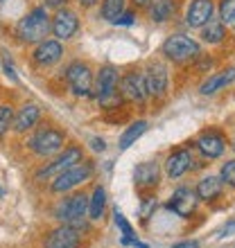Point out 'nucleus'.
<instances>
[{
  "instance_id": "obj_14",
  "label": "nucleus",
  "mask_w": 235,
  "mask_h": 248,
  "mask_svg": "<svg viewBox=\"0 0 235 248\" xmlns=\"http://www.w3.org/2000/svg\"><path fill=\"white\" fill-rule=\"evenodd\" d=\"M77 16L72 12H59L52 20V32L57 39H70L72 34L77 32Z\"/></svg>"
},
{
  "instance_id": "obj_26",
  "label": "nucleus",
  "mask_w": 235,
  "mask_h": 248,
  "mask_svg": "<svg viewBox=\"0 0 235 248\" xmlns=\"http://www.w3.org/2000/svg\"><path fill=\"white\" fill-rule=\"evenodd\" d=\"M224 36V23L222 20H213L210 18L206 25H203V41H208V43H217V41H222Z\"/></svg>"
},
{
  "instance_id": "obj_17",
  "label": "nucleus",
  "mask_w": 235,
  "mask_h": 248,
  "mask_svg": "<svg viewBox=\"0 0 235 248\" xmlns=\"http://www.w3.org/2000/svg\"><path fill=\"white\" fill-rule=\"evenodd\" d=\"M39 115H41V108L36 104H25L23 108L18 111V115L14 118V129L23 133V131L32 129L34 124L39 122Z\"/></svg>"
},
{
  "instance_id": "obj_12",
  "label": "nucleus",
  "mask_w": 235,
  "mask_h": 248,
  "mask_svg": "<svg viewBox=\"0 0 235 248\" xmlns=\"http://www.w3.org/2000/svg\"><path fill=\"white\" fill-rule=\"evenodd\" d=\"M122 95L127 99H131V102H143L145 95H147L143 75H138V72H129V75H124V79H122Z\"/></svg>"
},
{
  "instance_id": "obj_4",
  "label": "nucleus",
  "mask_w": 235,
  "mask_h": 248,
  "mask_svg": "<svg viewBox=\"0 0 235 248\" xmlns=\"http://www.w3.org/2000/svg\"><path fill=\"white\" fill-rule=\"evenodd\" d=\"M93 174V165L91 163H84V160H79L77 165H72L70 170H66L64 174H59L54 178L52 183V192H68V189L77 187L79 183H84L88 181Z\"/></svg>"
},
{
  "instance_id": "obj_34",
  "label": "nucleus",
  "mask_w": 235,
  "mask_h": 248,
  "mask_svg": "<svg viewBox=\"0 0 235 248\" xmlns=\"http://www.w3.org/2000/svg\"><path fill=\"white\" fill-rule=\"evenodd\" d=\"M172 248H199V242H181V244H174Z\"/></svg>"
},
{
  "instance_id": "obj_8",
  "label": "nucleus",
  "mask_w": 235,
  "mask_h": 248,
  "mask_svg": "<svg viewBox=\"0 0 235 248\" xmlns=\"http://www.w3.org/2000/svg\"><path fill=\"white\" fill-rule=\"evenodd\" d=\"M145 88H147V95H154V97H161L165 93V88H168V70H165L163 63L150 65L147 77H145Z\"/></svg>"
},
{
  "instance_id": "obj_23",
  "label": "nucleus",
  "mask_w": 235,
  "mask_h": 248,
  "mask_svg": "<svg viewBox=\"0 0 235 248\" xmlns=\"http://www.w3.org/2000/svg\"><path fill=\"white\" fill-rule=\"evenodd\" d=\"M145 131H147V122H143V120L134 122V124L129 126V129L124 131L122 136H120V149H122V151H124V149H129L131 144L136 142V140H138L140 136H143Z\"/></svg>"
},
{
  "instance_id": "obj_3",
  "label": "nucleus",
  "mask_w": 235,
  "mask_h": 248,
  "mask_svg": "<svg viewBox=\"0 0 235 248\" xmlns=\"http://www.w3.org/2000/svg\"><path fill=\"white\" fill-rule=\"evenodd\" d=\"M163 54L168 59L176 61V63H183V61L195 59L197 54H199V46L192 39H188V36L176 34V36H170L163 43Z\"/></svg>"
},
{
  "instance_id": "obj_38",
  "label": "nucleus",
  "mask_w": 235,
  "mask_h": 248,
  "mask_svg": "<svg viewBox=\"0 0 235 248\" xmlns=\"http://www.w3.org/2000/svg\"><path fill=\"white\" fill-rule=\"evenodd\" d=\"M134 2H136V5H150L151 0H134Z\"/></svg>"
},
{
  "instance_id": "obj_5",
  "label": "nucleus",
  "mask_w": 235,
  "mask_h": 248,
  "mask_svg": "<svg viewBox=\"0 0 235 248\" xmlns=\"http://www.w3.org/2000/svg\"><path fill=\"white\" fill-rule=\"evenodd\" d=\"M64 147V133L54 129H41L36 136L30 140V149L39 156H52Z\"/></svg>"
},
{
  "instance_id": "obj_19",
  "label": "nucleus",
  "mask_w": 235,
  "mask_h": 248,
  "mask_svg": "<svg viewBox=\"0 0 235 248\" xmlns=\"http://www.w3.org/2000/svg\"><path fill=\"white\" fill-rule=\"evenodd\" d=\"M197 144H199V149H201L208 158L222 156V151H224V138L217 136V133H206V136L199 138Z\"/></svg>"
},
{
  "instance_id": "obj_1",
  "label": "nucleus",
  "mask_w": 235,
  "mask_h": 248,
  "mask_svg": "<svg viewBox=\"0 0 235 248\" xmlns=\"http://www.w3.org/2000/svg\"><path fill=\"white\" fill-rule=\"evenodd\" d=\"M48 32H50V18H48V14H46V7L32 9L16 25V36L23 43H41L48 36Z\"/></svg>"
},
{
  "instance_id": "obj_24",
  "label": "nucleus",
  "mask_w": 235,
  "mask_h": 248,
  "mask_svg": "<svg viewBox=\"0 0 235 248\" xmlns=\"http://www.w3.org/2000/svg\"><path fill=\"white\" fill-rule=\"evenodd\" d=\"M174 9H176L174 0H156L154 7H151V18L156 20V23H163V20L172 18Z\"/></svg>"
},
{
  "instance_id": "obj_11",
  "label": "nucleus",
  "mask_w": 235,
  "mask_h": 248,
  "mask_svg": "<svg viewBox=\"0 0 235 248\" xmlns=\"http://www.w3.org/2000/svg\"><path fill=\"white\" fill-rule=\"evenodd\" d=\"M197 205V199H195V192L188 187H181L176 189L174 194H172V201L168 203V208L172 210V212H176L179 217H188L192 210H195Z\"/></svg>"
},
{
  "instance_id": "obj_25",
  "label": "nucleus",
  "mask_w": 235,
  "mask_h": 248,
  "mask_svg": "<svg viewBox=\"0 0 235 248\" xmlns=\"http://www.w3.org/2000/svg\"><path fill=\"white\" fill-rule=\"evenodd\" d=\"M122 12H124V0H104L102 2V16L106 20H111V23H116L122 16Z\"/></svg>"
},
{
  "instance_id": "obj_9",
  "label": "nucleus",
  "mask_w": 235,
  "mask_h": 248,
  "mask_svg": "<svg viewBox=\"0 0 235 248\" xmlns=\"http://www.w3.org/2000/svg\"><path fill=\"white\" fill-rule=\"evenodd\" d=\"M79 246V230L64 223L48 237V248H77Z\"/></svg>"
},
{
  "instance_id": "obj_35",
  "label": "nucleus",
  "mask_w": 235,
  "mask_h": 248,
  "mask_svg": "<svg viewBox=\"0 0 235 248\" xmlns=\"http://www.w3.org/2000/svg\"><path fill=\"white\" fill-rule=\"evenodd\" d=\"M66 0H46V7H50V9H57V7H61Z\"/></svg>"
},
{
  "instance_id": "obj_36",
  "label": "nucleus",
  "mask_w": 235,
  "mask_h": 248,
  "mask_svg": "<svg viewBox=\"0 0 235 248\" xmlns=\"http://www.w3.org/2000/svg\"><path fill=\"white\" fill-rule=\"evenodd\" d=\"M5 70H7V75H9V77H12L14 81H18V77H16V72H14V68H12V65H9V61H7V63H5Z\"/></svg>"
},
{
  "instance_id": "obj_16",
  "label": "nucleus",
  "mask_w": 235,
  "mask_h": 248,
  "mask_svg": "<svg viewBox=\"0 0 235 248\" xmlns=\"http://www.w3.org/2000/svg\"><path fill=\"white\" fill-rule=\"evenodd\" d=\"M158 165L156 163H140L134 170V181H136L138 187H150V185H156L158 183Z\"/></svg>"
},
{
  "instance_id": "obj_29",
  "label": "nucleus",
  "mask_w": 235,
  "mask_h": 248,
  "mask_svg": "<svg viewBox=\"0 0 235 248\" xmlns=\"http://www.w3.org/2000/svg\"><path fill=\"white\" fill-rule=\"evenodd\" d=\"M12 122H14V111L9 106H0V138L7 133V129H9Z\"/></svg>"
},
{
  "instance_id": "obj_20",
  "label": "nucleus",
  "mask_w": 235,
  "mask_h": 248,
  "mask_svg": "<svg viewBox=\"0 0 235 248\" xmlns=\"http://www.w3.org/2000/svg\"><path fill=\"white\" fill-rule=\"evenodd\" d=\"M233 79H235V68H229V70L219 72V75H213L208 81H203V84H201V93H203V95H213V93L219 91L222 86L231 84Z\"/></svg>"
},
{
  "instance_id": "obj_6",
  "label": "nucleus",
  "mask_w": 235,
  "mask_h": 248,
  "mask_svg": "<svg viewBox=\"0 0 235 248\" xmlns=\"http://www.w3.org/2000/svg\"><path fill=\"white\" fill-rule=\"evenodd\" d=\"M66 79H68V84H70L72 93L79 95V97H84L91 93V86H93V75H91V68L82 61H75V63L68 65V70H66Z\"/></svg>"
},
{
  "instance_id": "obj_22",
  "label": "nucleus",
  "mask_w": 235,
  "mask_h": 248,
  "mask_svg": "<svg viewBox=\"0 0 235 248\" xmlns=\"http://www.w3.org/2000/svg\"><path fill=\"white\" fill-rule=\"evenodd\" d=\"M104 205H106V192L102 185L93 189V196L88 199V217L91 219H100L102 212H104Z\"/></svg>"
},
{
  "instance_id": "obj_30",
  "label": "nucleus",
  "mask_w": 235,
  "mask_h": 248,
  "mask_svg": "<svg viewBox=\"0 0 235 248\" xmlns=\"http://www.w3.org/2000/svg\"><path fill=\"white\" fill-rule=\"evenodd\" d=\"M222 181L235 187V160H229V163L222 167Z\"/></svg>"
},
{
  "instance_id": "obj_39",
  "label": "nucleus",
  "mask_w": 235,
  "mask_h": 248,
  "mask_svg": "<svg viewBox=\"0 0 235 248\" xmlns=\"http://www.w3.org/2000/svg\"><path fill=\"white\" fill-rule=\"evenodd\" d=\"M2 194H5V192H2V187H0V196H2Z\"/></svg>"
},
{
  "instance_id": "obj_37",
  "label": "nucleus",
  "mask_w": 235,
  "mask_h": 248,
  "mask_svg": "<svg viewBox=\"0 0 235 248\" xmlns=\"http://www.w3.org/2000/svg\"><path fill=\"white\" fill-rule=\"evenodd\" d=\"M95 2H100V0H79V5L82 7H93Z\"/></svg>"
},
{
  "instance_id": "obj_32",
  "label": "nucleus",
  "mask_w": 235,
  "mask_h": 248,
  "mask_svg": "<svg viewBox=\"0 0 235 248\" xmlns=\"http://www.w3.org/2000/svg\"><path fill=\"white\" fill-rule=\"evenodd\" d=\"M104 140H102V138H91V149L93 151H104Z\"/></svg>"
},
{
  "instance_id": "obj_28",
  "label": "nucleus",
  "mask_w": 235,
  "mask_h": 248,
  "mask_svg": "<svg viewBox=\"0 0 235 248\" xmlns=\"http://www.w3.org/2000/svg\"><path fill=\"white\" fill-rule=\"evenodd\" d=\"M219 14H222V23H226V25H235V0H222Z\"/></svg>"
},
{
  "instance_id": "obj_10",
  "label": "nucleus",
  "mask_w": 235,
  "mask_h": 248,
  "mask_svg": "<svg viewBox=\"0 0 235 248\" xmlns=\"http://www.w3.org/2000/svg\"><path fill=\"white\" fill-rule=\"evenodd\" d=\"M210 18H213V0H192L185 23L190 27H203Z\"/></svg>"
},
{
  "instance_id": "obj_7",
  "label": "nucleus",
  "mask_w": 235,
  "mask_h": 248,
  "mask_svg": "<svg viewBox=\"0 0 235 248\" xmlns=\"http://www.w3.org/2000/svg\"><path fill=\"white\" fill-rule=\"evenodd\" d=\"M79 160H82V149L70 147V149H66L54 163L48 165L46 170H41L39 174H36V181H43V178H57L59 174H64L66 170H70L72 165H77Z\"/></svg>"
},
{
  "instance_id": "obj_31",
  "label": "nucleus",
  "mask_w": 235,
  "mask_h": 248,
  "mask_svg": "<svg viewBox=\"0 0 235 248\" xmlns=\"http://www.w3.org/2000/svg\"><path fill=\"white\" fill-rule=\"evenodd\" d=\"M219 239H229V237H235V221H229L219 232H217Z\"/></svg>"
},
{
  "instance_id": "obj_18",
  "label": "nucleus",
  "mask_w": 235,
  "mask_h": 248,
  "mask_svg": "<svg viewBox=\"0 0 235 248\" xmlns=\"http://www.w3.org/2000/svg\"><path fill=\"white\" fill-rule=\"evenodd\" d=\"M192 163V156H190V151H176L168 158V174L172 178H179L181 174H185V170L190 167Z\"/></svg>"
},
{
  "instance_id": "obj_27",
  "label": "nucleus",
  "mask_w": 235,
  "mask_h": 248,
  "mask_svg": "<svg viewBox=\"0 0 235 248\" xmlns=\"http://www.w3.org/2000/svg\"><path fill=\"white\" fill-rule=\"evenodd\" d=\"M116 223H118V228L122 230V244H124V246H129L136 237H134V230H131L129 221H127V219H124V215H122V212H118V210H116Z\"/></svg>"
},
{
  "instance_id": "obj_2",
  "label": "nucleus",
  "mask_w": 235,
  "mask_h": 248,
  "mask_svg": "<svg viewBox=\"0 0 235 248\" xmlns=\"http://www.w3.org/2000/svg\"><path fill=\"white\" fill-rule=\"evenodd\" d=\"M86 212H88V199H86L84 194H75V196H70V199H66L57 208L54 215H57L59 221H64L79 230L86 221Z\"/></svg>"
},
{
  "instance_id": "obj_40",
  "label": "nucleus",
  "mask_w": 235,
  "mask_h": 248,
  "mask_svg": "<svg viewBox=\"0 0 235 248\" xmlns=\"http://www.w3.org/2000/svg\"><path fill=\"white\" fill-rule=\"evenodd\" d=\"M0 2H5V0H0Z\"/></svg>"
},
{
  "instance_id": "obj_15",
  "label": "nucleus",
  "mask_w": 235,
  "mask_h": 248,
  "mask_svg": "<svg viewBox=\"0 0 235 248\" xmlns=\"http://www.w3.org/2000/svg\"><path fill=\"white\" fill-rule=\"evenodd\" d=\"M61 46H59V41H41L39 47L34 50V61L39 65H52L61 59Z\"/></svg>"
},
{
  "instance_id": "obj_13",
  "label": "nucleus",
  "mask_w": 235,
  "mask_h": 248,
  "mask_svg": "<svg viewBox=\"0 0 235 248\" xmlns=\"http://www.w3.org/2000/svg\"><path fill=\"white\" fill-rule=\"evenodd\" d=\"M116 88H118V72L113 70L111 65H106L100 70V77H98V97L100 102H109V99L116 95Z\"/></svg>"
},
{
  "instance_id": "obj_21",
  "label": "nucleus",
  "mask_w": 235,
  "mask_h": 248,
  "mask_svg": "<svg viewBox=\"0 0 235 248\" xmlns=\"http://www.w3.org/2000/svg\"><path fill=\"white\" fill-rule=\"evenodd\" d=\"M219 192H222V178H217V176H206L199 181V185H197V196L203 199V201L215 199Z\"/></svg>"
},
{
  "instance_id": "obj_33",
  "label": "nucleus",
  "mask_w": 235,
  "mask_h": 248,
  "mask_svg": "<svg viewBox=\"0 0 235 248\" xmlns=\"http://www.w3.org/2000/svg\"><path fill=\"white\" fill-rule=\"evenodd\" d=\"M116 23H118V25H131V23H134V14H122Z\"/></svg>"
}]
</instances>
